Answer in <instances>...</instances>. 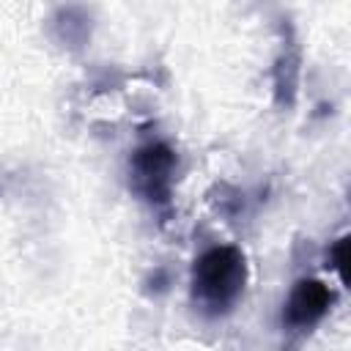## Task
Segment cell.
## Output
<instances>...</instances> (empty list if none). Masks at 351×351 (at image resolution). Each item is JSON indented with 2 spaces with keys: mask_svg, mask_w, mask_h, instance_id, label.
<instances>
[{
  "mask_svg": "<svg viewBox=\"0 0 351 351\" xmlns=\"http://www.w3.org/2000/svg\"><path fill=\"white\" fill-rule=\"evenodd\" d=\"M244 280V258L230 247L206 252L195 266V291L211 304H228Z\"/></svg>",
  "mask_w": 351,
  "mask_h": 351,
  "instance_id": "obj_1",
  "label": "cell"
},
{
  "mask_svg": "<svg viewBox=\"0 0 351 351\" xmlns=\"http://www.w3.org/2000/svg\"><path fill=\"white\" fill-rule=\"evenodd\" d=\"M329 307V291L315 282V280H304L296 285V291L291 293V302H288V321L291 324H313L324 315V310Z\"/></svg>",
  "mask_w": 351,
  "mask_h": 351,
  "instance_id": "obj_2",
  "label": "cell"
}]
</instances>
